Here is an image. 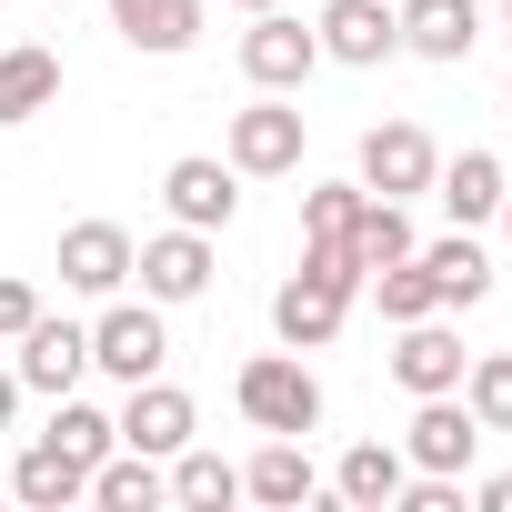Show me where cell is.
<instances>
[{
    "label": "cell",
    "mask_w": 512,
    "mask_h": 512,
    "mask_svg": "<svg viewBox=\"0 0 512 512\" xmlns=\"http://www.w3.org/2000/svg\"><path fill=\"white\" fill-rule=\"evenodd\" d=\"M472 502H482V512H512V472H492V482H472Z\"/></svg>",
    "instance_id": "4dcf8cb0"
},
{
    "label": "cell",
    "mask_w": 512,
    "mask_h": 512,
    "mask_svg": "<svg viewBox=\"0 0 512 512\" xmlns=\"http://www.w3.org/2000/svg\"><path fill=\"white\" fill-rule=\"evenodd\" d=\"M362 221V181H312L302 191V241H352Z\"/></svg>",
    "instance_id": "f1b7e54d"
},
{
    "label": "cell",
    "mask_w": 512,
    "mask_h": 512,
    "mask_svg": "<svg viewBox=\"0 0 512 512\" xmlns=\"http://www.w3.org/2000/svg\"><path fill=\"white\" fill-rule=\"evenodd\" d=\"M171 502H191V512H221V502H241V462H221V452L181 442V452H171Z\"/></svg>",
    "instance_id": "cb8c5ba5"
},
{
    "label": "cell",
    "mask_w": 512,
    "mask_h": 512,
    "mask_svg": "<svg viewBox=\"0 0 512 512\" xmlns=\"http://www.w3.org/2000/svg\"><path fill=\"white\" fill-rule=\"evenodd\" d=\"M201 11H211V0H111V31L131 51H151V61H181L201 41Z\"/></svg>",
    "instance_id": "e0dca14e"
},
{
    "label": "cell",
    "mask_w": 512,
    "mask_h": 512,
    "mask_svg": "<svg viewBox=\"0 0 512 512\" xmlns=\"http://www.w3.org/2000/svg\"><path fill=\"white\" fill-rule=\"evenodd\" d=\"M402 482H412L402 442H352V452L332 462V492H342L352 512H392V502H402Z\"/></svg>",
    "instance_id": "44dd1931"
},
{
    "label": "cell",
    "mask_w": 512,
    "mask_h": 512,
    "mask_svg": "<svg viewBox=\"0 0 512 512\" xmlns=\"http://www.w3.org/2000/svg\"><path fill=\"white\" fill-rule=\"evenodd\" d=\"M502 191H512V171H502L492 151H452V161L432 171V201L452 211V231H482V221L502 211Z\"/></svg>",
    "instance_id": "2e32d148"
},
{
    "label": "cell",
    "mask_w": 512,
    "mask_h": 512,
    "mask_svg": "<svg viewBox=\"0 0 512 512\" xmlns=\"http://www.w3.org/2000/svg\"><path fill=\"white\" fill-rule=\"evenodd\" d=\"M362 292L382 302V322H392V332H402V322H422V312H442V292H432V272H422V262H382Z\"/></svg>",
    "instance_id": "4316f807"
},
{
    "label": "cell",
    "mask_w": 512,
    "mask_h": 512,
    "mask_svg": "<svg viewBox=\"0 0 512 512\" xmlns=\"http://www.w3.org/2000/svg\"><path fill=\"white\" fill-rule=\"evenodd\" d=\"M191 432H201V412H191V392H181V382H161V372H151V382H131V402H121V442H131V452L171 462Z\"/></svg>",
    "instance_id": "4fadbf2b"
},
{
    "label": "cell",
    "mask_w": 512,
    "mask_h": 512,
    "mask_svg": "<svg viewBox=\"0 0 512 512\" xmlns=\"http://www.w3.org/2000/svg\"><path fill=\"white\" fill-rule=\"evenodd\" d=\"M502 111H512V81H502Z\"/></svg>",
    "instance_id": "8d00e7d4"
},
{
    "label": "cell",
    "mask_w": 512,
    "mask_h": 512,
    "mask_svg": "<svg viewBox=\"0 0 512 512\" xmlns=\"http://www.w3.org/2000/svg\"><path fill=\"white\" fill-rule=\"evenodd\" d=\"M312 492H322V472H312L302 432H262V452L241 462V502H272V512H302Z\"/></svg>",
    "instance_id": "9a60e30c"
},
{
    "label": "cell",
    "mask_w": 512,
    "mask_h": 512,
    "mask_svg": "<svg viewBox=\"0 0 512 512\" xmlns=\"http://www.w3.org/2000/svg\"><path fill=\"white\" fill-rule=\"evenodd\" d=\"M0 502H11V462H0Z\"/></svg>",
    "instance_id": "e575fe53"
},
{
    "label": "cell",
    "mask_w": 512,
    "mask_h": 512,
    "mask_svg": "<svg viewBox=\"0 0 512 512\" xmlns=\"http://www.w3.org/2000/svg\"><path fill=\"white\" fill-rule=\"evenodd\" d=\"M51 101H61V51L11 41V51H0V121H41Z\"/></svg>",
    "instance_id": "603a6c76"
},
{
    "label": "cell",
    "mask_w": 512,
    "mask_h": 512,
    "mask_svg": "<svg viewBox=\"0 0 512 512\" xmlns=\"http://www.w3.org/2000/svg\"><path fill=\"white\" fill-rule=\"evenodd\" d=\"M412 211L402 201H382V191H362V221H352V251H362V272H382V262H412Z\"/></svg>",
    "instance_id": "d4e9b609"
},
{
    "label": "cell",
    "mask_w": 512,
    "mask_h": 512,
    "mask_svg": "<svg viewBox=\"0 0 512 512\" xmlns=\"http://www.w3.org/2000/svg\"><path fill=\"white\" fill-rule=\"evenodd\" d=\"M161 362H171L161 302H121V292H111V302H101V322H91V372H111V382L131 392V382H151Z\"/></svg>",
    "instance_id": "7a4b0ae2"
},
{
    "label": "cell",
    "mask_w": 512,
    "mask_h": 512,
    "mask_svg": "<svg viewBox=\"0 0 512 512\" xmlns=\"http://www.w3.org/2000/svg\"><path fill=\"white\" fill-rule=\"evenodd\" d=\"M131 272H141V302H201L211 292V231L171 221V231L131 241Z\"/></svg>",
    "instance_id": "8992f818"
},
{
    "label": "cell",
    "mask_w": 512,
    "mask_h": 512,
    "mask_svg": "<svg viewBox=\"0 0 512 512\" xmlns=\"http://www.w3.org/2000/svg\"><path fill=\"white\" fill-rule=\"evenodd\" d=\"M432 171H442V151H432L422 121H382V131H362V191H382V201H422Z\"/></svg>",
    "instance_id": "52a82bcc"
},
{
    "label": "cell",
    "mask_w": 512,
    "mask_h": 512,
    "mask_svg": "<svg viewBox=\"0 0 512 512\" xmlns=\"http://www.w3.org/2000/svg\"><path fill=\"white\" fill-rule=\"evenodd\" d=\"M31 322H41V292L31 282H0V342H21Z\"/></svg>",
    "instance_id": "f546056e"
},
{
    "label": "cell",
    "mask_w": 512,
    "mask_h": 512,
    "mask_svg": "<svg viewBox=\"0 0 512 512\" xmlns=\"http://www.w3.org/2000/svg\"><path fill=\"white\" fill-rule=\"evenodd\" d=\"M462 402H472V422H482V432H512V352L462 362Z\"/></svg>",
    "instance_id": "83f0119b"
},
{
    "label": "cell",
    "mask_w": 512,
    "mask_h": 512,
    "mask_svg": "<svg viewBox=\"0 0 512 512\" xmlns=\"http://www.w3.org/2000/svg\"><path fill=\"white\" fill-rule=\"evenodd\" d=\"M402 462L412 472H472L482 462V422L462 392H422L412 402V432H402Z\"/></svg>",
    "instance_id": "5b68a950"
},
{
    "label": "cell",
    "mask_w": 512,
    "mask_h": 512,
    "mask_svg": "<svg viewBox=\"0 0 512 512\" xmlns=\"http://www.w3.org/2000/svg\"><path fill=\"white\" fill-rule=\"evenodd\" d=\"M392 21H402V51H422V61H472V41H482L472 0H392Z\"/></svg>",
    "instance_id": "ac0fdd59"
},
{
    "label": "cell",
    "mask_w": 512,
    "mask_h": 512,
    "mask_svg": "<svg viewBox=\"0 0 512 512\" xmlns=\"http://www.w3.org/2000/svg\"><path fill=\"white\" fill-rule=\"evenodd\" d=\"M11 502H31V512H71V502H91V462H71L61 442H31V452L11 462Z\"/></svg>",
    "instance_id": "ffe728a7"
},
{
    "label": "cell",
    "mask_w": 512,
    "mask_h": 512,
    "mask_svg": "<svg viewBox=\"0 0 512 512\" xmlns=\"http://www.w3.org/2000/svg\"><path fill=\"white\" fill-rule=\"evenodd\" d=\"M21 392H41V402H61V392H81V372H91V322H61V312H41L31 332H21Z\"/></svg>",
    "instance_id": "ba28073f"
},
{
    "label": "cell",
    "mask_w": 512,
    "mask_h": 512,
    "mask_svg": "<svg viewBox=\"0 0 512 512\" xmlns=\"http://www.w3.org/2000/svg\"><path fill=\"white\" fill-rule=\"evenodd\" d=\"M41 442H61L71 462H101V452H121V422H111L101 402H81V392H61V402H51V432H41Z\"/></svg>",
    "instance_id": "484cf974"
},
{
    "label": "cell",
    "mask_w": 512,
    "mask_h": 512,
    "mask_svg": "<svg viewBox=\"0 0 512 512\" xmlns=\"http://www.w3.org/2000/svg\"><path fill=\"white\" fill-rule=\"evenodd\" d=\"M312 41H322V61L372 71V61H392V51H402V21H392V0H332V11L312 21Z\"/></svg>",
    "instance_id": "8fae6325"
},
{
    "label": "cell",
    "mask_w": 512,
    "mask_h": 512,
    "mask_svg": "<svg viewBox=\"0 0 512 512\" xmlns=\"http://www.w3.org/2000/svg\"><path fill=\"white\" fill-rule=\"evenodd\" d=\"M121 282H131V231H121V221H71V231H61V292L111 302Z\"/></svg>",
    "instance_id": "30bf717a"
},
{
    "label": "cell",
    "mask_w": 512,
    "mask_h": 512,
    "mask_svg": "<svg viewBox=\"0 0 512 512\" xmlns=\"http://www.w3.org/2000/svg\"><path fill=\"white\" fill-rule=\"evenodd\" d=\"M221 161H231L241 181H282V171H302V111H292L282 91H262L251 111H231V141H221Z\"/></svg>",
    "instance_id": "277c9868"
},
{
    "label": "cell",
    "mask_w": 512,
    "mask_h": 512,
    "mask_svg": "<svg viewBox=\"0 0 512 512\" xmlns=\"http://www.w3.org/2000/svg\"><path fill=\"white\" fill-rule=\"evenodd\" d=\"M161 201H171V221H191V231H231V211H241V171L211 161V151H181V161L161 171Z\"/></svg>",
    "instance_id": "9c48e42d"
},
{
    "label": "cell",
    "mask_w": 512,
    "mask_h": 512,
    "mask_svg": "<svg viewBox=\"0 0 512 512\" xmlns=\"http://www.w3.org/2000/svg\"><path fill=\"white\" fill-rule=\"evenodd\" d=\"M342 312H352V292H332V282H312V272H292V282L272 292L282 352H332V342H342Z\"/></svg>",
    "instance_id": "5bb4252c"
},
{
    "label": "cell",
    "mask_w": 512,
    "mask_h": 512,
    "mask_svg": "<svg viewBox=\"0 0 512 512\" xmlns=\"http://www.w3.org/2000/svg\"><path fill=\"white\" fill-rule=\"evenodd\" d=\"M231 11H282V0H231Z\"/></svg>",
    "instance_id": "836d02e7"
},
{
    "label": "cell",
    "mask_w": 512,
    "mask_h": 512,
    "mask_svg": "<svg viewBox=\"0 0 512 512\" xmlns=\"http://www.w3.org/2000/svg\"><path fill=\"white\" fill-rule=\"evenodd\" d=\"M462 332L442 322V312H422V322H402V342H392V382L422 402V392H462Z\"/></svg>",
    "instance_id": "7c38bea8"
},
{
    "label": "cell",
    "mask_w": 512,
    "mask_h": 512,
    "mask_svg": "<svg viewBox=\"0 0 512 512\" xmlns=\"http://www.w3.org/2000/svg\"><path fill=\"white\" fill-rule=\"evenodd\" d=\"M492 221H502V241H512V191H502V211H492Z\"/></svg>",
    "instance_id": "d6a6232c"
},
{
    "label": "cell",
    "mask_w": 512,
    "mask_h": 512,
    "mask_svg": "<svg viewBox=\"0 0 512 512\" xmlns=\"http://www.w3.org/2000/svg\"><path fill=\"white\" fill-rule=\"evenodd\" d=\"M312 71H322V41H312V21H292V0L251 11V31H241V81L251 91H302Z\"/></svg>",
    "instance_id": "3957f363"
},
{
    "label": "cell",
    "mask_w": 512,
    "mask_h": 512,
    "mask_svg": "<svg viewBox=\"0 0 512 512\" xmlns=\"http://www.w3.org/2000/svg\"><path fill=\"white\" fill-rule=\"evenodd\" d=\"M412 262L432 272V292H442V312H472V302L492 292V251H482L472 231H442V241H412Z\"/></svg>",
    "instance_id": "d6986e66"
},
{
    "label": "cell",
    "mask_w": 512,
    "mask_h": 512,
    "mask_svg": "<svg viewBox=\"0 0 512 512\" xmlns=\"http://www.w3.org/2000/svg\"><path fill=\"white\" fill-rule=\"evenodd\" d=\"M91 502H101V512H161V502H171V472H161L151 452L121 442V452L91 462Z\"/></svg>",
    "instance_id": "7402d4cb"
},
{
    "label": "cell",
    "mask_w": 512,
    "mask_h": 512,
    "mask_svg": "<svg viewBox=\"0 0 512 512\" xmlns=\"http://www.w3.org/2000/svg\"><path fill=\"white\" fill-rule=\"evenodd\" d=\"M231 402L251 432H322V372L302 352H251L231 372Z\"/></svg>",
    "instance_id": "6da1fadb"
},
{
    "label": "cell",
    "mask_w": 512,
    "mask_h": 512,
    "mask_svg": "<svg viewBox=\"0 0 512 512\" xmlns=\"http://www.w3.org/2000/svg\"><path fill=\"white\" fill-rule=\"evenodd\" d=\"M502 31H512V0H502Z\"/></svg>",
    "instance_id": "d590c367"
},
{
    "label": "cell",
    "mask_w": 512,
    "mask_h": 512,
    "mask_svg": "<svg viewBox=\"0 0 512 512\" xmlns=\"http://www.w3.org/2000/svg\"><path fill=\"white\" fill-rule=\"evenodd\" d=\"M11 422H21V372L0 362V432H11Z\"/></svg>",
    "instance_id": "1f68e13d"
}]
</instances>
